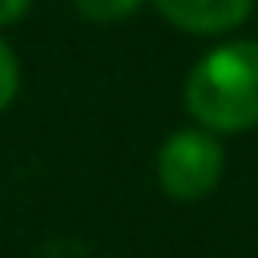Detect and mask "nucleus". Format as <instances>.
<instances>
[{
    "instance_id": "f257e3e1",
    "label": "nucleus",
    "mask_w": 258,
    "mask_h": 258,
    "mask_svg": "<svg viewBox=\"0 0 258 258\" xmlns=\"http://www.w3.org/2000/svg\"><path fill=\"white\" fill-rule=\"evenodd\" d=\"M185 105L214 133L258 125V40H230L206 52L185 81Z\"/></svg>"
},
{
    "instance_id": "f03ea898",
    "label": "nucleus",
    "mask_w": 258,
    "mask_h": 258,
    "mask_svg": "<svg viewBox=\"0 0 258 258\" xmlns=\"http://www.w3.org/2000/svg\"><path fill=\"white\" fill-rule=\"evenodd\" d=\"M157 177L169 198L198 202L222 177V145L206 129H177L157 153Z\"/></svg>"
},
{
    "instance_id": "7ed1b4c3",
    "label": "nucleus",
    "mask_w": 258,
    "mask_h": 258,
    "mask_svg": "<svg viewBox=\"0 0 258 258\" xmlns=\"http://www.w3.org/2000/svg\"><path fill=\"white\" fill-rule=\"evenodd\" d=\"M153 8L169 24L194 32V36H210V32L238 28L250 16L254 0H153Z\"/></svg>"
},
{
    "instance_id": "20e7f679",
    "label": "nucleus",
    "mask_w": 258,
    "mask_h": 258,
    "mask_svg": "<svg viewBox=\"0 0 258 258\" xmlns=\"http://www.w3.org/2000/svg\"><path fill=\"white\" fill-rule=\"evenodd\" d=\"M141 0H77V8L89 16V20H121L137 8Z\"/></svg>"
},
{
    "instance_id": "39448f33",
    "label": "nucleus",
    "mask_w": 258,
    "mask_h": 258,
    "mask_svg": "<svg viewBox=\"0 0 258 258\" xmlns=\"http://www.w3.org/2000/svg\"><path fill=\"white\" fill-rule=\"evenodd\" d=\"M16 85H20V69H16V56L8 52V44L0 40V109L16 97Z\"/></svg>"
},
{
    "instance_id": "423d86ee",
    "label": "nucleus",
    "mask_w": 258,
    "mask_h": 258,
    "mask_svg": "<svg viewBox=\"0 0 258 258\" xmlns=\"http://www.w3.org/2000/svg\"><path fill=\"white\" fill-rule=\"evenodd\" d=\"M28 0H0V24H12L16 16H24Z\"/></svg>"
}]
</instances>
